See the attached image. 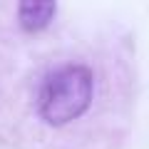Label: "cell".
I'll return each instance as SVG.
<instances>
[{
  "mask_svg": "<svg viewBox=\"0 0 149 149\" xmlns=\"http://www.w3.org/2000/svg\"><path fill=\"white\" fill-rule=\"evenodd\" d=\"M100 74L85 55H57L42 67L27 97L30 122L37 132L65 139L74 124L95 114Z\"/></svg>",
  "mask_w": 149,
  "mask_h": 149,
  "instance_id": "obj_1",
  "label": "cell"
}]
</instances>
